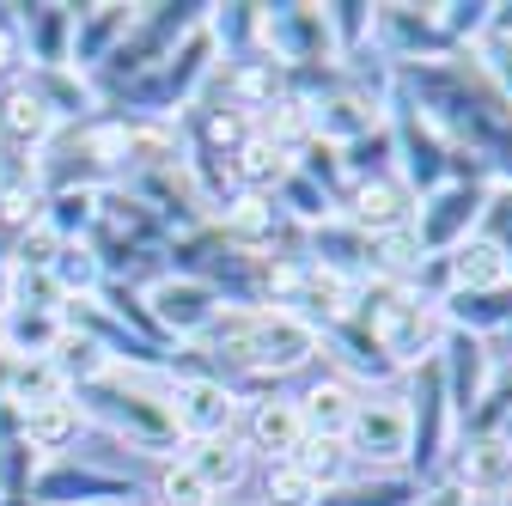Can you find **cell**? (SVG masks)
<instances>
[{
  "label": "cell",
  "mask_w": 512,
  "mask_h": 506,
  "mask_svg": "<svg viewBox=\"0 0 512 506\" xmlns=\"http://www.w3.org/2000/svg\"><path fill=\"white\" fill-rule=\"evenodd\" d=\"M275 220H281V214H275L263 196H244V202L226 208L220 226H226V244H238V250H269V244H275Z\"/></svg>",
  "instance_id": "e0dca14e"
},
{
  "label": "cell",
  "mask_w": 512,
  "mask_h": 506,
  "mask_svg": "<svg viewBox=\"0 0 512 506\" xmlns=\"http://www.w3.org/2000/svg\"><path fill=\"white\" fill-rule=\"evenodd\" d=\"M421 506H464V488H439V494H421Z\"/></svg>",
  "instance_id": "f1b7e54d"
},
{
  "label": "cell",
  "mask_w": 512,
  "mask_h": 506,
  "mask_svg": "<svg viewBox=\"0 0 512 506\" xmlns=\"http://www.w3.org/2000/svg\"><path fill=\"white\" fill-rule=\"evenodd\" d=\"M25 25H31V37L43 43V68H61V49H55V43H61V31L74 25V13H68V7H37Z\"/></svg>",
  "instance_id": "cb8c5ba5"
},
{
  "label": "cell",
  "mask_w": 512,
  "mask_h": 506,
  "mask_svg": "<svg viewBox=\"0 0 512 506\" xmlns=\"http://www.w3.org/2000/svg\"><path fill=\"white\" fill-rule=\"evenodd\" d=\"M324 506H409V488L403 482H372V488H348Z\"/></svg>",
  "instance_id": "d4e9b609"
},
{
  "label": "cell",
  "mask_w": 512,
  "mask_h": 506,
  "mask_svg": "<svg viewBox=\"0 0 512 506\" xmlns=\"http://www.w3.org/2000/svg\"><path fill=\"white\" fill-rule=\"evenodd\" d=\"M214 311H220V293L196 275H165L153 287V318L171 330V336H202L214 324Z\"/></svg>",
  "instance_id": "8992f818"
},
{
  "label": "cell",
  "mask_w": 512,
  "mask_h": 506,
  "mask_svg": "<svg viewBox=\"0 0 512 506\" xmlns=\"http://www.w3.org/2000/svg\"><path fill=\"white\" fill-rule=\"evenodd\" d=\"M452 287L458 293H506L512 287V250L500 238L452 244Z\"/></svg>",
  "instance_id": "9c48e42d"
},
{
  "label": "cell",
  "mask_w": 512,
  "mask_h": 506,
  "mask_svg": "<svg viewBox=\"0 0 512 506\" xmlns=\"http://www.w3.org/2000/svg\"><path fill=\"white\" fill-rule=\"evenodd\" d=\"M13 311V263H0V318Z\"/></svg>",
  "instance_id": "83f0119b"
},
{
  "label": "cell",
  "mask_w": 512,
  "mask_h": 506,
  "mask_svg": "<svg viewBox=\"0 0 512 506\" xmlns=\"http://www.w3.org/2000/svg\"><path fill=\"white\" fill-rule=\"evenodd\" d=\"M263 506H324V488H317L299 464H275L269 470V500Z\"/></svg>",
  "instance_id": "ffe728a7"
},
{
  "label": "cell",
  "mask_w": 512,
  "mask_h": 506,
  "mask_svg": "<svg viewBox=\"0 0 512 506\" xmlns=\"http://www.w3.org/2000/svg\"><path fill=\"white\" fill-rule=\"evenodd\" d=\"M49 281L61 293H74V287H98V257L86 244H61V257L49 263Z\"/></svg>",
  "instance_id": "7402d4cb"
},
{
  "label": "cell",
  "mask_w": 512,
  "mask_h": 506,
  "mask_svg": "<svg viewBox=\"0 0 512 506\" xmlns=\"http://www.w3.org/2000/svg\"><path fill=\"white\" fill-rule=\"evenodd\" d=\"M317 135V110L305 104V98H275L269 104V116H263V141H275L281 153H293V147H305Z\"/></svg>",
  "instance_id": "ac0fdd59"
},
{
  "label": "cell",
  "mask_w": 512,
  "mask_h": 506,
  "mask_svg": "<svg viewBox=\"0 0 512 506\" xmlns=\"http://www.w3.org/2000/svg\"><path fill=\"white\" fill-rule=\"evenodd\" d=\"M348 458L372 464V470H397L415 452V421H409V397H360L354 421L342 433Z\"/></svg>",
  "instance_id": "7a4b0ae2"
},
{
  "label": "cell",
  "mask_w": 512,
  "mask_h": 506,
  "mask_svg": "<svg viewBox=\"0 0 512 506\" xmlns=\"http://www.w3.org/2000/svg\"><path fill=\"white\" fill-rule=\"evenodd\" d=\"M61 244H68V238H61L49 220L25 226V238H19V263H13V269H49V263L61 257Z\"/></svg>",
  "instance_id": "603a6c76"
},
{
  "label": "cell",
  "mask_w": 512,
  "mask_h": 506,
  "mask_svg": "<svg viewBox=\"0 0 512 506\" xmlns=\"http://www.w3.org/2000/svg\"><path fill=\"white\" fill-rule=\"evenodd\" d=\"M256 31H263V43L281 55V61H324L336 49V31H330V7H275L263 13L256 7Z\"/></svg>",
  "instance_id": "3957f363"
},
{
  "label": "cell",
  "mask_w": 512,
  "mask_h": 506,
  "mask_svg": "<svg viewBox=\"0 0 512 506\" xmlns=\"http://www.w3.org/2000/svg\"><path fill=\"white\" fill-rule=\"evenodd\" d=\"M183 464L196 470V476H202V482H208L214 494H220V488H238V482H244V446H238L232 433H220V439H196V452H189Z\"/></svg>",
  "instance_id": "9a60e30c"
},
{
  "label": "cell",
  "mask_w": 512,
  "mask_h": 506,
  "mask_svg": "<svg viewBox=\"0 0 512 506\" xmlns=\"http://www.w3.org/2000/svg\"><path fill=\"white\" fill-rule=\"evenodd\" d=\"M311 348H317V330L299 324L293 311H281V305L256 311V324H250V366L256 372H293L311 360Z\"/></svg>",
  "instance_id": "5b68a950"
},
{
  "label": "cell",
  "mask_w": 512,
  "mask_h": 506,
  "mask_svg": "<svg viewBox=\"0 0 512 506\" xmlns=\"http://www.w3.org/2000/svg\"><path fill=\"white\" fill-rule=\"evenodd\" d=\"M415 220V189L403 177H366L354 189V232L360 238H384V232H403Z\"/></svg>",
  "instance_id": "52a82bcc"
},
{
  "label": "cell",
  "mask_w": 512,
  "mask_h": 506,
  "mask_svg": "<svg viewBox=\"0 0 512 506\" xmlns=\"http://www.w3.org/2000/svg\"><path fill=\"white\" fill-rule=\"evenodd\" d=\"M458 482L470 494H500L512 482V446H506L500 433H476L470 446H464V458H458Z\"/></svg>",
  "instance_id": "8fae6325"
},
{
  "label": "cell",
  "mask_w": 512,
  "mask_h": 506,
  "mask_svg": "<svg viewBox=\"0 0 512 506\" xmlns=\"http://www.w3.org/2000/svg\"><path fill=\"white\" fill-rule=\"evenodd\" d=\"M488 55H494V80L512 92V37H494V43H488Z\"/></svg>",
  "instance_id": "484cf974"
},
{
  "label": "cell",
  "mask_w": 512,
  "mask_h": 506,
  "mask_svg": "<svg viewBox=\"0 0 512 506\" xmlns=\"http://www.w3.org/2000/svg\"><path fill=\"white\" fill-rule=\"evenodd\" d=\"M13 68H19V31L0 25V74H13Z\"/></svg>",
  "instance_id": "4316f807"
},
{
  "label": "cell",
  "mask_w": 512,
  "mask_h": 506,
  "mask_svg": "<svg viewBox=\"0 0 512 506\" xmlns=\"http://www.w3.org/2000/svg\"><path fill=\"white\" fill-rule=\"evenodd\" d=\"M165 415L189 439H220V433H232L238 397L220 385V378H177V385L165 391Z\"/></svg>",
  "instance_id": "277c9868"
},
{
  "label": "cell",
  "mask_w": 512,
  "mask_h": 506,
  "mask_svg": "<svg viewBox=\"0 0 512 506\" xmlns=\"http://www.w3.org/2000/svg\"><path fill=\"white\" fill-rule=\"evenodd\" d=\"M159 506H214V488L189 470V464H165V476H159Z\"/></svg>",
  "instance_id": "44dd1931"
},
{
  "label": "cell",
  "mask_w": 512,
  "mask_h": 506,
  "mask_svg": "<svg viewBox=\"0 0 512 506\" xmlns=\"http://www.w3.org/2000/svg\"><path fill=\"white\" fill-rule=\"evenodd\" d=\"M476 214H482V189H470V183H445L439 196L421 208V220H415L421 250H427V244H433V250H439V244H464V238H470L464 226H470Z\"/></svg>",
  "instance_id": "ba28073f"
},
{
  "label": "cell",
  "mask_w": 512,
  "mask_h": 506,
  "mask_svg": "<svg viewBox=\"0 0 512 506\" xmlns=\"http://www.w3.org/2000/svg\"><path fill=\"white\" fill-rule=\"evenodd\" d=\"M80 403L61 391V397H49V403H31V409H19V433H25V446H37V452H55V446H68V439L80 433Z\"/></svg>",
  "instance_id": "7c38bea8"
},
{
  "label": "cell",
  "mask_w": 512,
  "mask_h": 506,
  "mask_svg": "<svg viewBox=\"0 0 512 506\" xmlns=\"http://www.w3.org/2000/svg\"><path fill=\"white\" fill-rule=\"evenodd\" d=\"M232 171H238V183L250 189V196H263V189H281V183L293 177V153H281V147L263 141V135H250V141L232 153Z\"/></svg>",
  "instance_id": "5bb4252c"
},
{
  "label": "cell",
  "mask_w": 512,
  "mask_h": 506,
  "mask_svg": "<svg viewBox=\"0 0 512 506\" xmlns=\"http://www.w3.org/2000/svg\"><path fill=\"white\" fill-rule=\"evenodd\" d=\"M250 446L269 452L275 464H287V458L305 446V415H299V403H287V397L256 403V409H250Z\"/></svg>",
  "instance_id": "30bf717a"
},
{
  "label": "cell",
  "mask_w": 512,
  "mask_h": 506,
  "mask_svg": "<svg viewBox=\"0 0 512 506\" xmlns=\"http://www.w3.org/2000/svg\"><path fill=\"white\" fill-rule=\"evenodd\" d=\"M287 464H299L317 488H336L342 470H348V446H342V439H317V433H305V446H299Z\"/></svg>",
  "instance_id": "d6986e66"
},
{
  "label": "cell",
  "mask_w": 512,
  "mask_h": 506,
  "mask_svg": "<svg viewBox=\"0 0 512 506\" xmlns=\"http://www.w3.org/2000/svg\"><path fill=\"white\" fill-rule=\"evenodd\" d=\"M354 391L342 385V378H324V385H311L305 391V403H299V415H305V433H317V439H342L348 433V421H354Z\"/></svg>",
  "instance_id": "4fadbf2b"
},
{
  "label": "cell",
  "mask_w": 512,
  "mask_h": 506,
  "mask_svg": "<svg viewBox=\"0 0 512 506\" xmlns=\"http://www.w3.org/2000/svg\"><path fill=\"white\" fill-rule=\"evenodd\" d=\"M445 342V311L409 287H384V305H372V348L391 354L397 366H421L439 360Z\"/></svg>",
  "instance_id": "6da1fadb"
},
{
  "label": "cell",
  "mask_w": 512,
  "mask_h": 506,
  "mask_svg": "<svg viewBox=\"0 0 512 506\" xmlns=\"http://www.w3.org/2000/svg\"><path fill=\"white\" fill-rule=\"evenodd\" d=\"M0 129H7L19 147H37V141L55 135V116H49V104H43L31 86H13L7 104H0Z\"/></svg>",
  "instance_id": "2e32d148"
}]
</instances>
